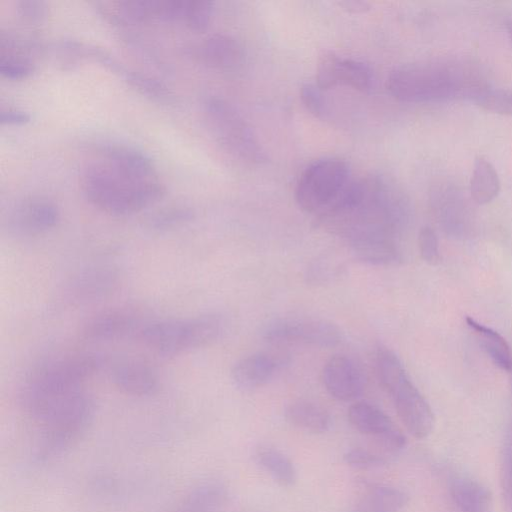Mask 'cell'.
Segmentation results:
<instances>
[{
	"label": "cell",
	"instance_id": "ffe728a7",
	"mask_svg": "<svg viewBox=\"0 0 512 512\" xmlns=\"http://www.w3.org/2000/svg\"><path fill=\"white\" fill-rule=\"evenodd\" d=\"M227 498L222 484L206 482L190 490L169 512H220Z\"/></svg>",
	"mask_w": 512,
	"mask_h": 512
},
{
	"label": "cell",
	"instance_id": "277c9868",
	"mask_svg": "<svg viewBox=\"0 0 512 512\" xmlns=\"http://www.w3.org/2000/svg\"><path fill=\"white\" fill-rule=\"evenodd\" d=\"M375 365L380 384L391 398L407 431L418 439L429 436L434 427L433 412L411 382L397 355L389 348L379 346Z\"/></svg>",
	"mask_w": 512,
	"mask_h": 512
},
{
	"label": "cell",
	"instance_id": "ba28073f",
	"mask_svg": "<svg viewBox=\"0 0 512 512\" xmlns=\"http://www.w3.org/2000/svg\"><path fill=\"white\" fill-rule=\"evenodd\" d=\"M203 109L213 134L228 152L251 163L265 160L252 128L231 103L218 96H209Z\"/></svg>",
	"mask_w": 512,
	"mask_h": 512
},
{
	"label": "cell",
	"instance_id": "4dcf8cb0",
	"mask_svg": "<svg viewBox=\"0 0 512 512\" xmlns=\"http://www.w3.org/2000/svg\"><path fill=\"white\" fill-rule=\"evenodd\" d=\"M193 217L194 212L188 207H172L156 213L149 220V227L156 231H167L191 221Z\"/></svg>",
	"mask_w": 512,
	"mask_h": 512
},
{
	"label": "cell",
	"instance_id": "7c38bea8",
	"mask_svg": "<svg viewBox=\"0 0 512 512\" xmlns=\"http://www.w3.org/2000/svg\"><path fill=\"white\" fill-rule=\"evenodd\" d=\"M348 420L360 433L373 437L386 451L396 453L406 446L405 435L381 409L368 402L353 403Z\"/></svg>",
	"mask_w": 512,
	"mask_h": 512
},
{
	"label": "cell",
	"instance_id": "d6a6232c",
	"mask_svg": "<svg viewBox=\"0 0 512 512\" xmlns=\"http://www.w3.org/2000/svg\"><path fill=\"white\" fill-rule=\"evenodd\" d=\"M343 459L348 466L360 470L380 468L387 464L384 456L361 447L347 450Z\"/></svg>",
	"mask_w": 512,
	"mask_h": 512
},
{
	"label": "cell",
	"instance_id": "74e56055",
	"mask_svg": "<svg viewBox=\"0 0 512 512\" xmlns=\"http://www.w3.org/2000/svg\"><path fill=\"white\" fill-rule=\"evenodd\" d=\"M30 115L18 109H5L0 112V122L3 125H24L30 121Z\"/></svg>",
	"mask_w": 512,
	"mask_h": 512
},
{
	"label": "cell",
	"instance_id": "8fae6325",
	"mask_svg": "<svg viewBox=\"0 0 512 512\" xmlns=\"http://www.w3.org/2000/svg\"><path fill=\"white\" fill-rule=\"evenodd\" d=\"M59 220L60 210L54 201L42 196H31L11 207L5 224L10 232L31 236L53 229Z\"/></svg>",
	"mask_w": 512,
	"mask_h": 512
},
{
	"label": "cell",
	"instance_id": "7402d4cb",
	"mask_svg": "<svg viewBox=\"0 0 512 512\" xmlns=\"http://www.w3.org/2000/svg\"><path fill=\"white\" fill-rule=\"evenodd\" d=\"M286 421L294 427L314 434H322L331 426V416L321 405L304 399L290 402L284 410Z\"/></svg>",
	"mask_w": 512,
	"mask_h": 512
},
{
	"label": "cell",
	"instance_id": "30bf717a",
	"mask_svg": "<svg viewBox=\"0 0 512 512\" xmlns=\"http://www.w3.org/2000/svg\"><path fill=\"white\" fill-rule=\"evenodd\" d=\"M317 86L323 91L336 86H348L358 91H368L373 75L364 62L341 57L331 51L324 52L318 61Z\"/></svg>",
	"mask_w": 512,
	"mask_h": 512
},
{
	"label": "cell",
	"instance_id": "ac0fdd59",
	"mask_svg": "<svg viewBox=\"0 0 512 512\" xmlns=\"http://www.w3.org/2000/svg\"><path fill=\"white\" fill-rule=\"evenodd\" d=\"M198 52L206 65L221 71L238 68L244 59L241 44L234 37L223 33L206 37L200 44Z\"/></svg>",
	"mask_w": 512,
	"mask_h": 512
},
{
	"label": "cell",
	"instance_id": "4316f807",
	"mask_svg": "<svg viewBox=\"0 0 512 512\" xmlns=\"http://www.w3.org/2000/svg\"><path fill=\"white\" fill-rule=\"evenodd\" d=\"M164 0H127L117 3L116 19L124 23L163 21Z\"/></svg>",
	"mask_w": 512,
	"mask_h": 512
},
{
	"label": "cell",
	"instance_id": "f35d334b",
	"mask_svg": "<svg viewBox=\"0 0 512 512\" xmlns=\"http://www.w3.org/2000/svg\"><path fill=\"white\" fill-rule=\"evenodd\" d=\"M339 5L346 11L352 13H363L370 9L369 3L365 1L351 0L341 1Z\"/></svg>",
	"mask_w": 512,
	"mask_h": 512
},
{
	"label": "cell",
	"instance_id": "cb8c5ba5",
	"mask_svg": "<svg viewBox=\"0 0 512 512\" xmlns=\"http://www.w3.org/2000/svg\"><path fill=\"white\" fill-rule=\"evenodd\" d=\"M255 462L280 486L291 487L297 481L292 460L279 449L260 445L254 451Z\"/></svg>",
	"mask_w": 512,
	"mask_h": 512
},
{
	"label": "cell",
	"instance_id": "d590c367",
	"mask_svg": "<svg viewBox=\"0 0 512 512\" xmlns=\"http://www.w3.org/2000/svg\"><path fill=\"white\" fill-rule=\"evenodd\" d=\"M418 246L422 259L435 265L440 260L438 238L434 230L428 226L422 227L418 235Z\"/></svg>",
	"mask_w": 512,
	"mask_h": 512
},
{
	"label": "cell",
	"instance_id": "e0dca14e",
	"mask_svg": "<svg viewBox=\"0 0 512 512\" xmlns=\"http://www.w3.org/2000/svg\"><path fill=\"white\" fill-rule=\"evenodd\" d=\"M111 379L121 392L137 397L152 395L159 386L156 372L140 361H125L116 365Z\"/></svg>",
	"mask_w": 512,
	"mask_h": 512
},
{
	"label": "cell",
	"instance_id": "52a82bcc",
	"mask_svg": "<svg viewBox=\"0 0 512 512\" xmlns=\"http://www.w3.org/2000/svg\"><path fill=\"white\" fill-rule=\"evenodd\" d=\"M101 366L94 354H79L49 362L35 370L21 388L19 401L60 395L84 388Z\"/></svg>",
	"mask_w": 512,
	"mask_h": 512
},
{
	"label": "cell",
	"instance_id": "e575fe53",
	"mask_svg": "<svg viewBox=\"0 0 512 512\" xmlns=\"http://www.w3.org/2000/svg\"><path fill=\"white\" fill-rule=\"evenodd\" d=\"M16 13L27 24L42 23L48 13L47 4L41 0H20L16 2Z\"/></svg>",
	"mask_w": 512,
	"mask_h": 512
},
{
	"label": "cell",
	"instance_id": "d4e9b609",
	"mask_svg": "<svg viewBox=\"0 0 512 512\" xmlns=\"http://www.w3.org/2000/svg\"><path fill=\"white\" fill-rule=\"evenodd\" d=\"M465 320L493 363L504 371H511L512 354L505 338L494 329L479 323L472 317H466Z\"/></svg>",
	"mask_w": 512,
	"mask_h": 512
},
{
	"label": "cell",
	"instance_id": "83f0119b",
	"mask_svg": "<svg viewBox=\"0 0 512 512\" xmlns=\"http://www.w3.org/2000/svg\"><path fill=\"white\" fill-rule=\"evenodd\" d=\"M122 77L131 87L152 100L158 102H170L172 100L171 91L154 76L126 68Z\"/></svg>",
	"mask_w": 512,
	"mask_h": 512
},
{
	"label": "cell",
	"instance_id": "8992f818",
	"mask_svg": "<svg viewBox=\"0 0 512 512\" xmlns=\"http://www.w3.org/2000/svg\"><path fill=\"white\" fill-rule=\"evenodd\" d=\"M352 179L346 161L335 157L319 159L301 173L295 200L302 210L319 218L335 205Z\"/></svg>",
	"mask_w": 512,
	"mask_h": 512
},
{
	"label": "cell",
	"instance_id": "44dd1931",
	"mask_svg": "<svg viewBox=\"0 0 512 512\" xmlns=\"http://www.w3.org/2000/svg\"><path fill=\"white\" fill-rule=\"evenodd\" d=\"M449 491L461 512H492L491 492L476 480L457 476L451 480Z\"/></svg>",
	"mask_w": 512,
	"mask_h": 512
},
{
	"label": "cell",
	"instance_id": "5bb4252c",
	"mask_svg": "<svg viewBox=\"0 0 512 512\" xmlns=\"http://www.w3.org/2000/svg\"><path fill=\"white\" fill-rule=\"evenodd\" d=\"M101 160L116 170L137 178H157L152 159L143 151L129 145L105 143L99 147Z\"/></svg>",
	"mask_w": 512,
	"mask_h": 512
},
{
	"label": "cell",
	"instance_id": "1f68e13d",
	"mask_svg": "<svg viewBox=\"0 0 512 512\" xmlns=\"http://www.w3.org/2000/svg\"><path fill=\"white\" fill-rule=\"evenodd\" d=\"M213 7L208 0H187L183 22L194 31H204L211 22Z\"/></svg>",
	"mask_w": 512,
	"mask_h": 512
},
{
	"label": "cell",
	"instance_id": "f1b7e54d",
	"mask_svg": "<svg viewBox=\"0 0 512 512\" xmlns=\"http://www.w3.org/2000/svg\"><path fill=\"white\" fill-rule=\"evenodd\" d=\"M500 485L504 512H512V422L507 429L501 452Z\"/></svg>",
	"mask_w": 512,
	"mask_h": 512
},
{
	"label": "cell",
	"instance_id": "484cf974",
	"mask_svg": "<svg viewBox=\"0 0 512 512\" xmlns=\"http://www.w3.org/2000/svg\"><path fill=\"white\" fill-rule=\"evenodd\" d=\"M500 191V180L494 166L484 157H477L470 181L471 196L479 205L490 203Z\"/></svg>",
	"mask_w": 512,
	"mask_h": 512
},
{
	"label": "cell",
	"instance_id": "5b68a950",
	"mask_svg": "<svg viewBox=\"0 0 512 512\" xmlns=\"http://www.w3.org/2000/svg\"><path fill=\"white\" fill-rule=\"evenodd\" d=\"M224 325L221 315L210 313L145 323L137 335L153 351L172 356L211 344L221 336Z\"/></svg>",
	"mask_w": 512,
	"mask_h": 512
},
{
	"label": "cell",
	"instance_id": "836d02e7",
	"mask_svg": "<svg viewBox=\"0 0 512 512\" xmlns=\"http://www.w3.org/2000/svg\"><path fill=\"white\" fill-rule=\"evenodd\" d=\"M34 70L33 62L26 57L3 55L0 60V74L9 80L25 79Z\"/></svg>",
	"mask_w": 512,
	"mask_h": 512
},
{
	"label": "cell",
	"instance_id": "4fadbf2b",
	"mask_svg": "<svg viewBox=\"0 0 512 512\" xmlns=\"http://www.w3.org/2000/svg\"><path fill=\"white\" fill-rule=\"evenodd\" d=\"M321 376L326 391L339 401L355 400L365 388L362 368L347 355L332 356L325 363Z\"/></svg>",
	"mask_w": 512,
	"mask_h": 512
},
{
	"label": "cell",
	"instance_id": "d6986e66",
	"mask_svg": "<svg viewBox=\"0 0 512 512\" xmlns=\"http://www.w3.org/2000/svg\"><path fill=\"white\" fill-rule=\"evenodd\" d=\"M348 243L354 258L368 265H397L403 259L401 249L395 240L386 238H365Z\"/></svg>",
	"mask_w": 512,
	"mask_h": 512
},
{
	"label": "cell",
	"instance_id": "f546056e",
	"mask_svg": "<svg viewBox=\"0 0 512 512\" xmlns=\"http://www.w3.org/2000/svg\"><path fill=\"white\" fill-rule=\"evenodd\" d=\"M473 102L484 110L512 115V90L489 86Z\"/></svg>",
	"mask_w": 512,
	"mask_h": 512
},
{
	"label": "cell",
	"instance_id": "9c48e42d",
	"mask_svg": "<svg viewBox=\"0 0 512 512\" xmlns=\"http://www.w3.org/2000/svg\"><path fill=\"white\" fill-rule=\"evenodd\" d=\"M262 337L275 344L304 343L331 348L342 342L343 334L336 324L325 319L285 317L268 322Z\"/></svg>",
	"mask_w": 512,
	"mask_h": 512
},
{
	"label": "cell",
	"instance_id": "9a60e30c",
	"mask_svg": "<svg viewBox=\"0 0 512 512\" xmlns=\"http://www.w3.org/2000/svg\"><path fill=\"white\" fill-rule=\"evenodd\" d=\"M142 324L134 314L125 310H110L90 318L83 326L82 335L91 341H108L138 333Z\"/></svg>",
	"mask_w": 512,
	"mask_h": 512
},
{
	"label": "cell",
	"instance_id": "603a6c76",
	"mask_svg": "<svg viewBox=\"0 0 512 512\" xmlns=\"http://www.w3.org/2000/svg\"><path fill=\"white\" fill-rule=\"evenodd\" d=\"M409 497L403 490L386 485L369 486L351 512H399Z\"/></svg>",
	"mask_w": 512,
	"mask_h": 512
},
{
	"label": "cell",
	"instance_id": "2e32d148",
	"mask_svg": "<svg viewBox=\"0 0 512 512\" xmlns=\"http://www.w3.org/2000/svg\"><path fill=\"white\" fill-rule=\"evenodd\" d=\"M279 361L267 353H255L240 359L231 370V380L242 391L267 384L279 367Z\"/></svg>",
	"mask_w": 512,
	"mask_h": 512
},
{
	"label": "cell",
	"instance_id": "7a4b0ae2",
	"mask_svg": "<svg viewBox=\"0 0 512 512\" xmlns=\"http://www.w3.org/2000/svg\"><path fill=\"white\" fill-rule=\"evenodd\" d=\"M386 87L395 99L402 102L455 99L473 102L489 85L480 69L470 62L433 59L396 67L387 77Z\"/></svg>",
	"mask_w": 512,
	"mask_h": 512
},
{
	"label": "cell",
	"instance_id": "3957f363",
	"mask_svg": "<svg viewBox=\"0 0 512 512\" xmlns=\"http://www.w3.org/2000/svg\"><path fill=\"white\" fill-rule=\"evenodd\" d=\"M80 185L92 205L113 216L138 213L158 202L165 193L158 178L137 179L102 160L83 170Z\"/></svg>",
	"mask_w": 512,
	"mask_h": 512
},
{
	"label": "cell",
	"instance_id": "ab89813d",
	"mask_svg": "<svg viewBox=\"0 0 512 512\" xmlns=\"http://www.w3.org/2000/svg\"><path fill=\"white\" fill-rule=\"evenodd\" d=\"M507 28H508L509 37H510L511 42H512V24H509Z\"/></svg>",
	"mask_w": 512,
	"mask_h": 512
},
{
	"label": "cell",
	"instance_id": "6da1fadb",
	"mask_svg": "<svg viewBox=\"0 0 512 512\" xmlns=\"http://www.w3.org/2000/svg\"><path fill=\"white\" fill-rule=\"evenodd\" d=\"M322 227L348 242L365 238L397 241L410 209L402 191L381 175L352 179L335 205L318 218Z\"/></svg>",
	"mask_w": 512,
	"mask_h": 512
},
{
	"label": "cell",
	"instance_id": "8d00e7d4",
	"mask_svg": "<svg viewBox=\"0 0 512 512\" xmlns=\"http://www.w3.org/2000/svg\"><path fill=\"white\" fill-rule=\"evenodd\" d=\"M300 97L304 106L316 117L322 118L325 114V104L322 90L315 84L306 83L301 86Z\"/></svg>",
	"mask_w": 512,
	"mask_h": 512
}]
</instances>
